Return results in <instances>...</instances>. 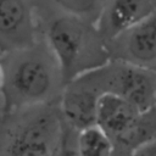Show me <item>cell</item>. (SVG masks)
I'll use <instances>...</instances> for the list:
<instances>
[{
  "instance_id": "obj_1",
  "label": "cell",
  "mask_w": 156,
  "mask_h": 156,
  "mask_svg": "<svg viewBox=\"0 0 156 156\" xmlns=\"http://www.w3.org/2000/svg\"><path fill=\"white\" fill-rule=\"evenodd\" d=\"M1 113L60 101L65 83L60 63L40 37L34 44L1 54Z\"/></svg>"
},
{
  "instance_id": "obj_2",
  "label": "cell",
  "mask_w": 156,
  "mask_h": 156,
  "mask_svg": "<svg viewBox=\"0 0 156 156\" xmlns=\"http://www.w3.org/2000/svg\"><path fill=\"white\" fill-rule=\"evenodd\" d=\"M35 16L43 38L60 63L65 87L111 60L107 41L98 24L63 13Z\"/></svg>"
},
{
  "instance_id": "obj_3",
  "label": "cell",
  "mask_w": 156,
  "mask_h": 156,
  "mask_svg": "<svg viewBox=\"0 0 156 156\" xmlns=\"http://www.w3.org/2000/svg\"><path fill=\"white\" fill-rule=\"evenodd\" d=\"M63 126L60 101L1 113L0 156H55Z\"/></svg>"
},
{
  "instance_id": "obj_4",
  "label": "cell",
  "mask_w": 156,
  "mask_h": 156,
  "mask_svg": "<svg viewBox=\"0 0 156 156\" xmlns=\"http://www.w3.org/2000/svg\"><path fill=\"white\" fill-rule=\"evenodd\" d=\"M79 77L100 94H117L140 111H146L156 105V71L110 60L106 65Z\"/></svg>"
},
{
  "instance_id": "obj_5",
  "label": "cell",
  "mask_w": 156,
  "mask_h": 156,
  "mask_svg": "<svg viewBox=\"0 0 156 156\" xmlns=\"http://www.w3.org/2000/svg\"><path fill=\"white\" fill-rule=\"evenodd\" d=\"M111 60L156 71V11L107 41Z\"/></svg>"
},
{
  "instance_id": "obj_6",
  "label": "cell",
  "mask_w": 156,
  "mask_h": 156,
  "mask_svg": "<svg viewBox=\"0 0 156 156\" xmlns=\"http://www.w3.org/2000/svg\"><path fill=\"white\" fill-rule=\"evenodd\" d=\"M40 37L30 0H0V54L29 46Z\"/></svg>"
},
{
  "instance_id": "obj_7",
  "label": "cell",
  "mask_w": 156,
  "mask_h": 156,
  "mask_svg": "<svg viewBox=\"0 0 156 156\" xmlns=\"http://www.w3.org/2000/svg\"><path fill=\"white\" fill-rule=\"evenodd\" d=\"M100 93L80 77L69 82L60 98L63 121L77 130L96 124V108Z\"/></svg>"
},
{
  "instance_id": "obj_8",
  "label": "cell",
  "mask_w": 156,
  "mask_h": 156,
  "mask_svg": "<svg viewBox=\"0 0 156 156\" xmlns=\"http://www.w3.org/2000/svg\"><path fill=\"white\" fill-rule=\"evenodd\" d=\"M155 11L150 0H106L98 28L105 40L110 41Z\"/></svg>"
},
{
  "instance_id": "obj_9",
  "label": "cell",
  "mask_w": 156,
  "mask_h": 156,
  "mask_svg": "<svg viewBox=\"0 0 156 156\" xmlns=\"http://www.w3.org/2000/svg\"><path fill=\"white\" fill-rule=\"evenodd\" d=\"M140 112L124 98L113 93H104L98 100L96 124L115 143L132 127Z\"/></svg>"
},
{
  "instance_id": "obj_10",
  "label": "cell",
  "mask_w": 156,
  "mask_h": 156,
  "mask_svg": "<svg viewBox=\"0 0 156 156\" xmlns=\"http://www.w3.org/2000/svg\"><path fill=\"white\" fill-rule=\"evenodd\" d=\"M35 15L63 13L98 24L106 0H30Z\"/></svg>"
},
{
  "instance_id": "obj_11",
  "label": "cell",
  "mask_w": 156,
  "mask_h": 156,
  "mask_svg": "<svg viewBox=\"0 0 156 156\" xmlns=\"http://www.w3.org/2000/svg\"><path fill=\"white\" fill-rule=\"evenodd\" d=\"M156 135V105L141 111L132 127L113 144L130 154L141 144Z\"/></svg>"
},
{
  "instance_id": "obj_12",
  "label": "cell",
  "mask_w": 156,
  "mask_h": 156,
  "mask_svg": "<svg viewBox=\"0 0 156 156\" xmlns=\"http://www.w3.org/2000/svg\"><path fill=\"white\" fill-rule=\"evenodd\" d=\"M78 147L80 156H112L115 151L112 139L98 124L78 132Z\"/></svg>"
},
{
  "instance_id": "obj_13",
  "label": "cell",
  "mask_w": 156,
  "mask_h": 156,
  "mask_svg": "<svg viewBox=\"0 0 156 156\" xmlns=\"http://www.w3.org/2000/svg\"><path fill=\"white\" fill-rule=\"evenodd\" d=\"M78 132L79 130L74 129L65 122L62 138L55 156H80L78 147Z\"/></svg>"
},
{
  "instance_id": "obj_14",
  "label": "cell",
  "mask_w": 156,
  "mask_h": 156,
  "mask_svg": "<svg viewBox=\"0 0 156 156\" xmlns=\"http://www.w3.org/2000/svg\"><path fill=\"white\" fill-rule=\"evenodd\" d=\"M132 156H156V135L138 146L132 152Z\"/></svg>"
},
{
  "instance_id": "obj_15",
  "label": "cell",
  "mask_w": 156,
  "mask_h": 156,
  "mask_svg": "<svg viewBox=\"0 0 156 156\" xmlns=\"http://www.w3.org/2000/svg\"><path fill=\"white\" fill-rule=\"evenodd\" d=\"M112 156H132V154L119 146H116L115 145V151H113V155Z\"/></svg>"
},
{
  "instance_id": "obj_16",
  "label": "cell",
  "mask_w": 156,
  "mask_h": 156,
  "mask_svg": "<svg viewBox=\"0 0 156 156\" xmlns=\"http://www.w3.org/2000/svg\"><path fill=\"white\" fill-rule=\"evenodd\" d=\"M1 76H2V62H1V54H0V84H1Z\"/></svg>"
},
{
  "instance_id": "obj_17",
  "label": "cell",
  "mask_w": 156,
  "mask_h": 156,
  "mask_svg": "<svg viewBox=\"0 0 156 156\" xmlns=\"http://www.w3.org/2000/svg\"><path fill=\"white\" fill-rule=\"evenodd\" d=\"M150 1H151V2H152V5L156 7V0H150Z\"/></svg>"
},
{
  "instance_id": "obj_18",
  "label": "cell",
  "mask_w": 156,
  "mask_h": 156,
  "mask_svg": "<svg viewBox=\"0 0 156 156\" xmlns=\"http://www.w3.org/2000/svg\"><path fill=\"white\" fill-rule=\"evenodd\" d=\"M0 117H1V110H0Z\"/></svg>"
}]
</instances>
